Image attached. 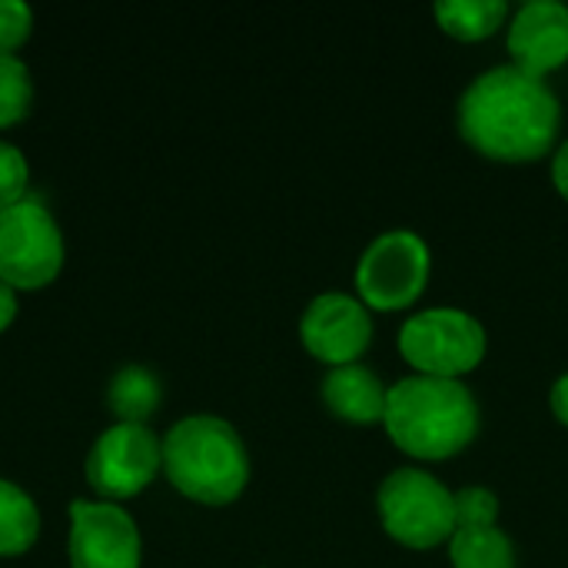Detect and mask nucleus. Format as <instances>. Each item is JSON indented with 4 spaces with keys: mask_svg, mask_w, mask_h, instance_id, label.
Returning a JSON list of instances; mask_svg holds the SVG:
<instances>
[{
    "mask_svg": "<svg viewBox=\"0 0 568 568\" xmlns=\"http://www.w3.org/2000/svg\"><path fill=\"white\" fill-rule=\"evenodd\" d=\"M463 140L499 163H532L559 133V100L542 77L496 67L479 73L459 100Z\"/></svg>",
    "mask_w": 568,
    "mask_h": 568,
    "instance_id": "1",
    "label": "nucleus"
},
{
    "mask_svg": "<svg viewBox=\"0 0 568 568\" xmlns=\"http://www.w3.org/2000/svg\"><path fill=\"white\" fill-rule=\"evenodd\" d=\"M383 426L403 453L439 463L476 439L479 406L459 379L409 376L389 389Z\"/></svg>",
    "mask_w": 568,
    "mask_h": 568,
    "instance_id": "2",
    "label": "nucleus"
},
{
    "mask_svg": "<svg viewBox=\"0 0 568 568\" xmlns=\"http://www.w3.org/2000/svg\"><path fill=\"white\" fill-rule=\"evenodd\" d=\"M163 473L186 499L203 506H230L250 479V456L226 419L190 416L163 439Z\"/></svg>",
    "mask_w": 568,
    "mask_h": 568,
    "instance_id": "3",
    "label": "nucleus"
},
{
    "mask_svg": "<svg viewBox=\"0 0 568 568\" xmlns=\"http://www.w3.org/2000/svg\"><path fill=\"white\" fill-rule=\"evenodd\" d=\"M379 519L409 549H436L456 532V496L419 469H396L379 486Z\"/></svg>",
    "mask_w": 568,
    "mask_h": 568,
    "instance_id": "4",
    "label": "nucleus"
},
{
    "mask_svg": "<svg viewBox=\"0 0 568 568\" xmlns=\"http://www.w3.org/2000/svg\"><path fill=\"white\" fill-rule=\"evenodd\" d=\"M399 353L419 376L459 379L483 363L486 329L463 310H426L403 326Z\"/></svg>",
    "mask_w": 568,
    "mask_h": 568,
    "instance_id": "5",
    "label": "nucleus"
},
{
    "mask_svg": "<svg viewBox=\"0 0 568 568\" xmlns=\"http://www.w3.org/2000/svg\"><path fill=\"white\" fill-rule=\"evenodd\" d=\"M63 266V236L50 210L23 196L0 213V283L17 290H43Z\"/></svg>",
    "mask_w": 568,
    "mask_h": 568,
    "instance_id": "6",
    "label": "nucleus"
},
{
    "mask_svg": "<svg viewBox=\"0 0 568 568\" xmlns=\"http://www.w3.org/2000/svg\"><path fill=\"white\" fill-rule=\"evenodd\" d=\"M429 280V246L409 233H383L369 243L356 266V290L366 306L396 313L413 306Z\"/></svg>",
    "mask_w": 568,
    "mask_h": 568,
    "instance_id": "7",
    "label": "nucleus"
},
{
    "mask_svg": "<svg viewBox=\"0 0 568 568\" xmlns=\"http://www.w3.org/2000/svg\"><path fill=\"white\" fill-rule=\"evenodd\" d=\"M160 469H163V443L150 426H133V423L110 426L87 456V483L106 503L143 493Z\"/></svg>",
    "mask_w": 568,
    "mask_h": 568,
    "instance_id": "8",
    "label": "nucleus"
},
{
    "mask_svg": "<svg viewBox=\"0 0 568 568\" xmlns=\"http://www.w3.org/2000/svg\"><path fill=\"white\" fill-rule=\"evenodd\" d=\"M70 568H140V532L130 513L106 499L70 503Z\"/></svg>",
    "mask_w": 568,
    "mask_h": 568,
    "instance_id": "9",
    "label": "nucleus"
},
{
    "mask_svg": "<svg viewBox=\"0 0 568 568\" xmlns=\"http://www.w3.org/2000/svg\"><path fill=\"white\" fill-rule=\"evenodd\" d=\"M300 336L310 356L336 366H353L373 339V320L366 306L346 293H323L316 296L303 320H300Z\"/></svg>",
    "mask_w": 568,
    "mask_h": 568,
    "instance_id": "10",
    "label": "nucleus"
},
{
    "mask_svg": "<svg viewBox=\"0 0 568 568\" xmlns=\"http://www.w3.org/2000/svg\"><path fill=\"white\" fill-rule=\"evenodd\" d=\"M509 53L519 70L546 77L568 60V7L559 0H529L509 23Z\"/></svg>",
    "mask_w": 568,
    "mask_h": 568,
    "instance_id": "11",
    "label": "nucleus"
},
{
    "mask_svg": "<svg viewBox=\"0 0 568 568\" xmlns=\"http://www.w3.org/2000/svg\"><path fill=\"white\" fill-rule=\"evenodd\" d=\"M386 396L389 389L379 383V376L366 366H336L323 379V403L326 409L353 426H376L386 416Z\"/></svg>",
    "mask_w": 568,
    "mask_h": 568,
    "instance_id": "12",
    "label": "nucleus"
},
{
    "mask_svg": "<svg viewBox=\"0 0 568 568\" xmlns=\"http://www.w3.org/2000/svg\"><path fill=\"white\" fill-rule=\"evenodd\" d=\"M449 559L453 568H516V549L496 526H456Z\"/></svg>",
    "mask_w": 568,
    "mask_h": 568,
    "instance_id": "13",
    "label": "nucleus"
},
{
    "mask_svg": "<svg viewBox=\"0 0 568 568\" xmlns=\"http://www.w3.org/2000/svg\"><path fill=\"white\" fill-rule=\"evenodd\" d=\"M106 406L120 423L146 426V419L160 406V383L143 366H123L106 389Z\"/></svg>",
    "mask_w": 568,
    "mask_h": 568,
    "instance_id": "14",
    "label": "nucleus"
},
{
    "mask_svg": "<svg viewBox=\"0 0 568 568\" xmlns=\"http://www.w3.org/2000/svg\"><path fill=\"white\" fill-rule=\"evenodd\" d=\"M433 13L449 37L473 43V40L493 37L503 27V20L509 17V3H503V0H446V3H436Z\"/></svg>",
    "mask_w": 568,
    "mask_h": 568,
    "instance_id": "15",
    "label": "nucleus"
},
{
    "mask_svg": "<svg viewBox=\"0 0 568 568\" xmlns=\"http://www.w3.org/2000/svg\"><path fill=\"white\" fill-rule=\"evenodd\" d=\"M40 536V513L33 499L0 479V556H23Z\"/></svg>",
    "mask_w": 568,
    "mask_h": 568,
    "instance_id": "16",
    "label": "nucleus"
},
{
    "mask_svg": "<svg viewBox=\"0 0 568 568\" xmlns=\"http://www.w3.org/2000/svg\"><path fill=\"white\" fill-rule=\"evenodd\" d=\"M30 100H33V83L27 63L17 53L0 50V130L20 123L30 110Z\"/></svg>",
    "mask_w": 568,
    "mask_h": 568,
    "instance_id": "17",
    "label": "nucleus"
},
{
    "mask_svg": "<svg viewBox=\"0 0 568 568\" xmlns=\"http://www.w3.org/2000/svg\"><path fill=\"white\" fill-rule=\"evenodd\" d=\"M27 180H30V170H27L23 153L13 143L0 140V213L17 206L27 196Z\"/></svg>",
    "mask_w": 568,
    "mask_h": 568,
    "instance_id": "18",
    "label": "nucleus"
},
{
    "mask_svg": "<svg viewBox=\"0 0 568 568\" xmlns=\"http://www.w3.org/2000/svg\"><path fill=\"white\" fill-rule=\"evenodd\" d=\"M496 516H499V499L489 489L469 486L456 493V526H496Z\"/></svg>",
    "mask_w": 568,
    "mask_h": 568,
    "instance_id": "19",
    "label": "nucleus"
},
{
    "mask_svg": "<svg viewBox=\"0 0 568 568\" xmlns=\"http://www.w3.org/2000/svg\"><path fill=\"white\" fill-rule=\"evenodd\" d=\"M33 27V10L23 0H0V50L13 53Z\"/></svg>",
    "mask_w": 568,
    "mask_h": 568,
    "instance_id": "20",
    "label": "nucleus"
},
{
    "mask_svg": "<svg viewBox=\"0 0 568 568\" xmlns=\"http://www.w3.org/2000/svg\"><path fill=\"white\" fill-rule=\"evenodd\" d=\"M13 316H17V293L7 283H0V333L13 323Z\"/></svg>",
    "mask_w": 568,
    "mask_h": 568,
    "instance_id": "21",
    "label": "nucleus"
},
{
    "mask_svg": "<svg viewBox=\"0 0 568 568\" xmlns=\"http://www.w3.org/2000/svg\"><path fill=\"white\" fill-rule=\"evenodd\" d=\"M552 413L559 416L562 426H568V376H562V379L552 386Z\"/></svg>",
    "mask_w": 568,
    "mask_h": 568,
    "instance_id": "22",
    "label": "nucleus"
},
{
    "mask_svg": "<svg viewBox=\"0 0 568 568\" xmlns=\"http://www.w3.org/2000/svg\"><path fill=\"white\" fill-rule=\"evenodd\" d=\"M552 180H556L559 193L568 200V143L556 153V160H552Z\"/></svg>",
    "mask_w": 568,
    "mask_h": 568,
    "instance_id": "23",
    "label": "nucleus"
}]
</instances>
